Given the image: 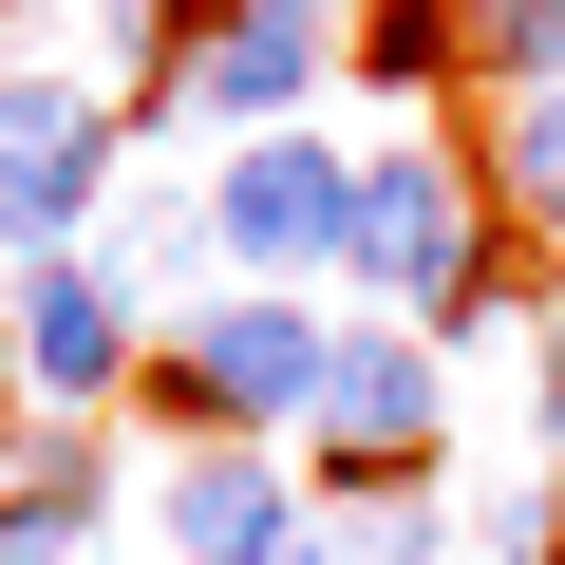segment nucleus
Here are the masks:
<instances>
[{
  "mask_svg": "<svg viewBox=\"0 0 565 565\" xmlns=\"http://www.w3.org/2000/svg\"><path fill=\"white\" fill-rule=\"evenodd\" d=\"M340 282H377L415 340L509 321V282H490V189H471L434 132H377V170H359V207H340Z\"/></svg>",
  "mask_w": 565,
  "mask_h": 565,
  "instance_id": "1",
  "label": "nucleus"
},
{
  "mask_svg": "<svg viewBox=\"0 0 565 565\" xmlns=\"http://www.w3.org/2000/svg\"><path fill=\"white\" fill-rule=\"evenodd\" d=\"M321 377H340V321L282 302V282H226L170 340V415L189 434H282V415H321Z\"/></svg>",
  "mask_w": 565,
  "mask_h": 565,
  "instance_id": "2",
  "label": "nucleus"
},
{
  "mask_svg": "<svg viewBox=\"0 0 565 565\" xmlns=\"http://www.w3.org/2000/svg\"><path fill=\"white\" fill-rule=\"evenodd\" d=\"M321 95V20L302 0H189V39H170V76L132 95L151 132H207V151H245V132H282Z\"/></svg>",
  "mask_w": 565,
  "mask_h": 565,
  "instance_id": "3",
  "label": "nucleus"
},
{
  "mask_svg": "<svg viewBox=\"0 0 565 565\" xmlns=\"http://www.w3.org/2000/svg\"><path fill=\"white\" fill-rule=\"evenodd\" d=\"M114 151H132V114H114V95L39 76V57H0V245H20V264H57V245L95 226Z\"/></svg>",
  "mask_w": 565,
  "mask_h": 565,
  "instance_id": "4",
  "label": "nucleus"
},
{
  "mask_svg": "<svg viewBox=\"0 0 565 565\" xmlns=\"http://www.w3.org/2000/svg\"><path fill=\"white\" fill-rule=\"evenodd\" d=\"M340 207H359V170H340L321 132H245V151L207 170V264L302 282V264H340Z\"/></svg>",
  "mask_w": 565,
  "mask_h": 565,
  "instance_id": "5",
  "label": "nucleus"
},
{
  "mask_svg": "<svg viewBox=\"0 0 565 565\" xmlns=\"http://www.w3.org/2000/svg\"><path fill=\"white\" fill-rule=\"evenodd\" d=\"M151 527H170L189 565H340V527L282 509V471H264L245 434H189V452L151 471Z\"/></svg>",
  "mask_w": 565,
  "mask_h": 565,
  "instance_id": "6",
  "label": "nucleus"
},
{
  "mask_svg": "<svg viewBox=\"0 0 565 565\" xmlns=\"http://www.w3.org/2000/svg\"><path fill=\"white\" fill-rule=\"evenodd\" d=\"M302 434H321L359 490H377V471H415V452L452 434V377H434V340H415V321H396V340H377V321H340V377H321V415H302Z\"/></svg>",
  "mask_w": 565,
  "mask_h": 565,
  "instance_id": "7",
  "label": "nucleus"
},
{
  "mask_svg": "<svg viewBox=\"0 0 565 565\" xmlns=\"http://www.w3.org/2000/svg\"><path fill=\"white\" fill-rule=\"evenodd\" d=\"M114 377H132V282H114V264H76V245H57V264H20V396L95 415Z\"/></svg>",
  "mask_w": 565,
  "mask_h": 565,
  "instance_id": "8",
  "label": "nucleus"
},
{
  "mask_svg": "<svg viewBox=\"0 0 565 565\" xmlns=\"http://www.w3.org/2000/svg\"><path fill=\"white\" fill-rule=\"evenodd\" d=\"M95 509H114V452H95V415H57V434H39V471L0 490V565H76V546H95Z\"/></svg>",
  "mask_w": 565,
  "mask_h": 565,
  "instance_id": "9",
  "label": "nucleus"
},
{
  "mask_svg": "<svg viewBox=\"0 0 565 565\" xmlns=\"http://www.w3.org/2000/svg\"><path fill=\"white\" fill-rule=\"evenodd\" d=\"M359 76L377 95H471V0H377V20H359Z\"/></svg>",
  "mask_w": 565,
  "mask_h": 565,
  "instance_id": "10",
  "label": "nucleus"
},
{
  "mask_svg": "<svg viewBox=\"0 0 565 565\" xmlns=\"http://www.w3.org/2000/svg\"><path fill=\"white\" fill-rule=\"evenodd\" d=\"M471 95H565V0H471Z\"/></svg>",
  "mask_w": 565,
  "mask_h": 565,
  "instance_id": "11",
  "label": "nucleus"
},
{
  "mask_svg": "<svg viewBox=\"0 0 565 565\" xmlns=\"http://www.w3.org/2000/svg\"><path fill=\"white\" fill-rule=\"evenodd\" d=\"M490 189L527 226H565V95H490Z\"/></svg>",
  "mask_w": 565,
  "mask_h": 565,
  "instance_id": "12",
  "label": "nucleus"
},
{
  "mask_svg": "<svg viewBox=\"0 0 565 565\" xmlns=\"http://www.w3.org/2000/svg\"><path fill=\"white\" fill-rule=\"evenodd\" d=\"M340 565H452V509L396 471V490H359V527H340Z\"/></svg>",
  "mask_w": 565,
  "mask_h": 565,
  "instance_id": "13",
  "label": "nucleus"
},
{
  "mask_svg": "<svg viewBox=\"0 0 565 565\" xmlns=\"http://www.w3.org/2000/svg\"><path fill=\"white\" fill-rule=\"evenodd\" d=\"M490 565H565V471H527V490L490 509Z\"/></svg>",
  "mask_w": 565,
  "mask_h": 565,
  "instance_id": "14",
  "label": "nucleus"
},
{
  "mask_svg": "<svg viewBox=\"0 0 565 565\" xmlns=\"http://www.w3.org/2000/svg\"><path fill=\"white\" fill-rule=\"evenodd\" d=\"M546 452H565V340H546Z\"/></svg>",
  "mask_w": 565,
  "mask_h": 565,
  "instance_id": "15",
  "label": "nucleus"
},
{
  "mask_svg": "<svg viewBox=\"0 0 565 565\" xmlns=\"http://www.w3.org/2000/svg\"><path fill=\"white\" fill-rule=\"evenodd\" d=\"M302 20H321V0H302Z\"/></svg>",
  "mask_w": 565,
  "mask_h": 565,
  "instance_id": "16",
  "label": "nucleus"
}]
</instances>
